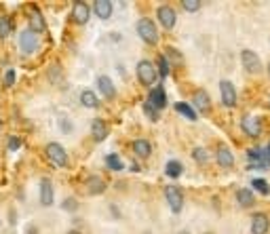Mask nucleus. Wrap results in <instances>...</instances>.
<instances>
[{
  "label": "nucleus",
  "mask_w": 270,
  "mask_h": 234,
  "mask_svg": "<svg viewBox=\"0 0 270 234\" xmlns=\"http://www.w3.org/2000/svg\"><path fill=\"white\" fill-rule=\"evenodd\" d=\"M148 101L152 103L154 108H158V110H163L167 106V95H165V89L163 87H154L150 91V95H148Z\"/></svg>",
  "instance_id": "obj_14"
},
{
  "label": "nucleus",
  "mask_w": 270,
  "mask_h": 234,
  "mask_svg": "<svg viewBox=\"0 0 270 234\" xmlns=\"http://www.w3.org/2000/svg\"><path fill=\"white\" fill-rule=\"evenodd\" d=\"M144 112H146V116H148L150 121H158V108H154L150 101L144 103Z\"/></svg>",
  "instance_id": "obj_30"
},
{
  "label": "nucleus",
  "mask_w": 270,
  "mask_h": 234,
  "mask_svg": "<svg viewBox=\"0 0 270 234\" xmlns=\"http://www.w3.org/2000/svg\"><path fill=\"white\" fill-rule=\"evenodd\" d=\"M165 198L169 203V209L173 213H180L184 207V192L178 188V186H167L165 188Z\"/></svg>",
  "instance_id": "obj_5"
},
{
  "label": "nucleus",
  "mask_w": 270,
  "mask_h": 234,
  "mask_svg": "<svg viewBox=\"0 0 270 234\" xmlns=\"http://www.w3.org/2000/svg\"><path fill=\"white\" fill-rule=\"evenodd\" d=\"M207 234H211V232H207Z\"/></svg>",
  "instance_id": "obj_40"
},
{
  "label": "nucleus",
  "mask_w": 270,
  "mask_h": 234,
  "mask_svg": "<svg viewBox=\"0 0 270 234\" xmlns=\"http://www.w3.org/2000/svg\"><path fill=\"white\" fill-rule=\"evenodd\" d=\"M11 30H13V23H11V19L9 17H0V38H7L9 34H11Z\"/></svg>",
  "instance_id": "obj_27"
},
{
  "label": "nucleus",
  "mask_w": 270,
  "mask_h": 234,
  "mask_svg": "<svg viewBox=\"0 0 270 234\" xmlns=\"http://www.w3.org/2000/svg\"><path fill=\"white\" fill-rule=\"evenodd\" d=\"M105 165H108V169H112V171H121L123 169V160H121L119 154H108L105 156Z\"/></svg>",
  "instance_id": "obj_26"
},
{
  "label": "nucleus",
  "mask_w": 270,
  "mask_h": 234,
  "mask_svg": "<svg viewBox=\"0 0 270 234\" xmlns=\"http://www.w3.org/2000/svg\"><path fill=\"white\" fill-rule=\"evenodd\" d=\"M268 228H270L268 215H264V213L253 215V219H251V232H253V234H266Z\"/></svg>",
  "instance_id": "obj_16"
},
{
  "label": "nucleus",
  "mask_w": 270,
  "mask_h": 234,
  "mask_svg": "<svg viewBox=\"0 0 270 234\" xmlns=\"http://www.w3.org/2000/svg\"><path fill=\"white\" fill-rule=\"evenodd\" d=\"M87 184V192L91 196H95V194H101L105 190V182L99 178V175H91V178L85 182Z\"/></svg>",
  "instance_id": "obj_19"
},
{
  "label": "nucleus",
  "mask_w": 270,
  "mask_h": 234,
  "mask_svg": "<svg viewBox=\"0 0 270 234\" xmlns=\"http://www.w3.org/2000/svg\"><path fill=\"white\" fill-rule=\"evenodd\" d=\"M46 156H49V160L55 167H68V152L62 144H57V142L46 144Z\"/></svg>",
  "instance_id": "obj_3"
},
{
  "label": "nucleus",
  "mask_w": 270,
  "mask_h": 234,
  "mask_svg": "<svg viewBox=\"0 0 270 234\" xmlns=\"http://www.w3.org/2000/svg\"><path fill=\"white\" fill-rule=\"evenodd\" d=\"M13 83H15V70H9V72L5 74V85L11 87Z\"/></svg>",
  "instance_id": "obj_34"
},
{
  "label": "nucleus",
  "mask_w": 270,
  "mask_h": 234,
  "mask_svg": "<svg viewBox=\"0 0 270 234\" xmlns=\"http://www.w3.org/2000/svg\"><path fill=\"white\" fill-rule=\"evenodd\" d=\"M133 152H135V156L139 158H148L152 154V146L148 139H135L133 142Z\"/></svg>",
  "instance_id": "obj_20"
},
{
  "label": "nucleus",
  "mask_w": 270,
  "mask_h": 234,
  "mask_svg": "<svg viewBox=\"0 0 270 234\" xmlns=\"http://www.w3.org/2000/svg\"><path fill=\"white\" fill-rule=\"evenodd\" d=\"M194 106L201 110L203 114H207L211 110V99H209V95H207L205 91H196L194 93Z\"/></svg>",
  "instance_id": "obj_21"
},
{
  "label": "nucleus",
  "mask_w": 270,
  "mask_h": 234,
  "mask_svg": "<svg viewBox=\"0 0 270 234\" xmlns=\"http://www.w3.org/2000/svg\"><path fill=\"white\" fill-rule=\"evenodd\" d=\"M215 158H218V165L224 167V169H230L234 165V156H232V152L228 150V146H220Z\"/></svg>",
  "instance_id": "obj_17"
},
{
  "label": "nucleus",
  "mask_w": 270,
  "mask_h": 234,
  "mask_svg": "<svg viewBox=\"0 0 270 234\" xmlns=\"http://www.w3.org/2000/svg\"><path fill=\"white\" fill-rule=\"evenodd\" d=\"M180 234H190V232H186V230H184V232H180Z\"/></svg>",
  "instance_id": "obj_37"
},
{
  "label": "nucleus",
  "mask_w": 270,
  "mask_h": 234,
  "mask_svg": "<svg viewBox=\"0 0 270 234\" xmlns=\"http://www.w3.org/2000/svg\"><path fill=\"white\" fill-rule=\"evenodd\" d=\"M137 34L139 38L148 44H156L158 42V30H156V23L152 21L150 17H142L137 21Z\"/></svg>",
  "instance_id": "obj_1"
},
{
  "label": "nucleus",
  "mask_w": 270,
  "mask_h": 234,
  "mask_svg": "<svg viewBox=\"0 0 270 234\" xmlns=\"http://www.w3.org/2000/svg\"><path fill=\"white\" fill-rule=\"evenodd\" d=\"M91 135L95 142H103V139L108 137V123L101 121V119H95L91 123Z\"/></svg>",
  "instance_id": "obj_13"
},
{
  "label": "nucleus",
  "mask_w": 270,
  "mask_h": 234,
  "mask_svg": "<svg viewBox=\"0 0 270 234\" xmlns=\"http://www.w3.org/2000/svg\"><path fill=\"white\" fill-rule=\"evenodd\" d=\"M68 234H80V232H76V230H72V232H68Z\"/></svg>",
  "instance_id": "obj_36"
},
{
  "label": "nucleus",
  "mask_w": 270,
  "mask_h": 234,
  "mask_svg": "<svg viewBox=\"0 0 270 234\" xmlns=\"http://www.w3.org/2000/svg\"><path fill=\"white\" fill-rule=\"evenodd\" d=\"M175 110H178L182 116H186L188 121H196V116H198L190 103H184V101H178V103H175Z\"/></svg>",
  "instance_id": "obj_24"
},
{
  "label": "nucleus",
  "mask_w": 270,
  "mask_h": 234,
  "mask_svg": "<svg viewBox=\"0 0 270 234\" xmlns=\"http://www.w3.org/2000/svg\"><path fill=\"white\" fill-rule=\"evenodd\" d=\"M241 127H243V131L247 133L249 137H253V139L260 137V133H262V121L257 119V116H245Z\"/></svg>",
  "instance_id": "obj_8"
},
{
  "label": "nucleus",
  "mask_w": 270,
  "mask_h": 234,
  "mask_svg": "<svg viewBox=\"0 0 270 234\" xmlns=\"http://www.w3.org/2000/svg\"><path fill=\"white\" fill-rule=\"evenodd\" d=\"M268 72H270V64H268Z\"/></svg>",
  "instance_id": "obj_38"
},
{
  "label": "nucleus",
  "mask_w": 270,
  "mask_h": 234,
  "mask_svg": "<svg viewBox=\"0 0 270 234\" xmlns=\"http://www.w3.org/2000/svg\"><path fill=\"white\" fill-rule=\"evenodd\" d=\"M237 201H239L241 207H253L255 205V196H253V192L249 188H241V190H237Z\"/></svg>",
  "instance_id": "obj_22"
},
{
  "label": "nucleus",
  "mask_w": 270,
  "mask_h": 234,
  "mask_svg": "<svg viewBox=\"0 0 270 234\" xmlns=\"http://www.w3.org/2000/svg\"><path fill=\"white\" fill-rule=\"evenodd\" d=\"M80 103H83L85 108H97L99 99H97V95L91 89H85L83 93H80Z\"/></svg>",
  "instance_id": "obj_23"
},
{
  "label": "nucleus",
  "mask_w": 270,
  "mask_h": 234,
  "mask_svg": "<svg viewBox=\"0 0 270 234\" xmlns=\"http://www.w3.org/2000/svg\"><path fill=\"white\" fill-rule=\"evenodd\" d=\"M97 89L101 93V97H105V99H112L116 95V87H114V83L108 76H99L97 78Z\"/></svg>",
  "instance_id": "obj_15"
},
{
  "label": "nucleus",
  "mask_w": 270,
  "mask_h": 234,
  "mask_svg": "<svg viewBox=\"0 0 270 234\" xmlns=\"http://www.w3.org/2000/svg\"><path fill=\"white\" fill-rule=\"evenodd\" d=\"M158 74H160V78L169 76V62L165 60V57H158Z\"/></svg>",
  "instance_id": "obj_31"
},
{
  "label": "nucleus",
  "mask_w": 270,
  "mask_h": 234,
  "mask_svg": "<svg viewBox=\"0 0 270 234\" xmlns=\"http://www.w3.org/2000/svg\"><path fill=\"white\" fill-rule=\"evenodd\" d=\"M89 15H91V7L87 3H74L72 5V19L74 23H78V26H85V23L89 21Z\"/></svg>",
  "instance_id": "obj_9"
},
{
  "label": "nucleus",
  "mask_w": 270,
  "mask_h": 234,
  "mask_svg": "<svg viewBox=\"0 0 270 234\" xmlns=\"http://www.w3.org/2000/svg\"><path fill=\"white\" fill-rule=\"evenodd\" d=\"M137 78H139V83L146 85V87H152L158 80V70L156 66L148 62V60H142L137 64Z\"/></svg>",
  "instance_id": "obj_2"
},
{
  "label": "nucleus",
  "mask_w": 270,
  "mask_h": 234,
  "mask_svg": "<svg viewBox=\"0 0 270 234\" xmlns=\"http://www.w3.org/2000/svg\"><path fill=\"white\" fill-rule=\"evenodd\" d=\"M30 30L32 32H44L46 30V23H44V17H42V13L38 9H32L30 11Z\"/></svg>",
  "instance_id": "obj_18"
},
{
  "label": "nucleus",
  "mask_w": 270,
  "mask_h": 234,
  "mask_svg": "<svg viewBox=\"0 0 270 234\" xmlns=\"http://www.w3.org/2000/svg\"><path fill=\"white\" fill-rule=\"evenodd\" d=\"M264 165L270 167V144L264 148Z\"/></svg>",
  "instance_id": "obj_35"
},
{
  "label": "nucleus",
  "mask_w": 270,
  "mask_h": 234,
  "mask_svg": "<svg viewBox=\"0 0 270 234\" xmlns=\"http://www.w3.org/2000/svg\"><path fill=\"white\" fill-rule=\"evenodd\" d=\"M19 46H21V51L26 53V55L36 53V51H38V46H40L38 34H36V32H32V30H23V32L19 34Z\"/></svg>",
  "instance_id": "obj_4"
},
{
  "label": "nucleus",
  "mask_w": 270,
  "mask_h": 234,
  "mask_svg": "<svg viewBox=\"0 0 270 234\" xmlns=\"http://www.w3.org/2000/svg\"><path fill=\"white\" fill-rule=\"evenodd\" d=\"M251 184H253V188H255L257 192H262L264 196H266V194H270V186H268V182H266V180H262V178H255Z\"/></svg>",
  "instance_id": "obj_28"
},
{
  "label": "nucleus",
  "mask_w": 270,
  "mask_h": 234,
  "mask_svg": "<svg viewBox=\"0 0 270 234\" xmlns=\"http://www.w3.org/2000/svg\"><path fill=\"white\" fill-rule=\"evenodd\" d=\"M241 62H243V68L247 70V72H251V74H257L262 70V62H260V57H257L253 51H243L241 53Z\"/></svg>",
  "instance_id": "obj_7"
},
{
  "label": "nucleus",
  "mask_w": 270,
  "mask_h": 234,
  "mask_svg": "<svg viewBox=\"0 0 270 234\" xmlns=\"http://www.w3.org/2000/svg\"><path fill=\"white\" fill-rule=\"evenodd\" d=\"M40 205L42 207H51L53 205V184L49 178L40 180Z\"/></svg>",
  "instance_id": "obj_11"
},
{
  "label": "nucleus",
  "mask_w": 270,
  "mask_h": 234,
  "mask_svg": "<svg viewBox=\"0 0 270 234\" xmlns=\"http://www.w3.org/2000/svg\"><path fill=\"white\" fill-rule=\"evenodd\" d=\"M182 7L188 11V13H196V11L201 9V3H198V0H184Z\"/></svg>",
  "instance_id": "obj_32"
},
{
  "label": "nucleus",
  "mask_w": 270,
  "mask_h": 234,
  "mask_svg": "<svg viewBox=\"0 0 270 234\" xmlns=\"http://www.w3.org/2000/svg\"><path fill=\"white\" fill-rule=\"evenodd\" d=\"M112 11H114V5L110 3V0H95V3H93V13H95L99 19H110Z\"/></svg>",
  "instance_id": "obj_12"
},
{
  "label": "nucleus",
  "mask_w": 270,
  "mask_h": 234,
  "mask_svg": "<svg viewBox=\"0 0 270 234\" xmlns=\"http://www.w3.org/2000/svg\"><path fill=\"white\" fill-rule=\"evenodd\" d=\"M220 93H222V101H224V106L228 108H234L237 106V89L230 80H222L220 83Z\"/></svg>",
  "instance_id": "obj_6"
},
{
  "label": "nucleus",
  "mask_w": 270,
  "mask_h": 234,
  "mask_svg": "<svg viewBox=\"0 0 270 234\" xmlns=\"http://www.w3.org/2000/svg\"><path fill=\"white\" fill-rule=\"evenodd\" d=\"M156 15H158V21H160V26L165 28V30H171V28L175 26V11H173L171 7H167V5L158 7Z\"/></svg>",
  "instance_id": "obj_10"
},
{
  "label": "nucleus",
  "mask_w": 270,
  "mask_h": 234,
  "mask_svg": "<svg viewBox=\"0 0 270 234\" xmlns=\"http://www.w3.org/2000/svg\"><path fill=\"white\" fill-rule=\"evenodd\" d=\"M165 171H167V175H169V178H180V175H182V171H184V167H182V162L180 160H169L167 162V167H165Z\"/></svg>",
  "instance_id": "obj_25"
},
{
  "label": "nucleus",
  "mask_w": 270,
  "mask_h": 234,
  "mask_svg": "<svg viewBox=\"0 0 270 234\" xmlns=\"http://www.w3.org/2000/svg\"><path fill=\"white\" fill-rule=\"evenodd\" d=\"M0 127H3V121H0Z\"/></svg>",
  "instance_id": "obj_39"
},
{
  "label": "nucleus",
  "mask_w": 270,
  "mask_h": 234,
  "mask_svg": "<svg viewBox=\"0 0 270 234\" xmlns=\"http://www.w3.org/2000/svg\"><path fill=\"white\" fill-rule=\"evenodd\" d=\"M21 148V139L19 137H9V150H19Z\"/></svg>",
  "instance_id": "obj_33"
},
{
  "label": "nucleus",
  "mask_w": 270,
  "mask_h": 234,
  "mask_svg": "<svg viewBox=\"0 0 270 234\" xmlns=\"http://www.w3.org/2000/svg\"><path fill=\"white\" fill-rule=\"evenodd\" d=\"M192 158H194L196 162H207L209 152H207L205 148H194V150H192Z\"/></svg>",
  "instance_id": "obj_29"
}]
</instances>
